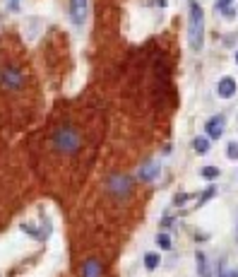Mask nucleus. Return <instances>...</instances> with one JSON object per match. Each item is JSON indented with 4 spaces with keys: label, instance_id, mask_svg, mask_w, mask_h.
I'll return each mask as SVG.
<instances>
[{
    "label": "nucleus",
    "instance_id": "nucleus-3",
    "mask_svg": "<svg viewBox=\"0 0 238 277\" xmlns=\"http://www.w3.org/2000/svg\"><path fill=\"white\" fill-rule=\"evenodd\" d=\"M87 12H89V0H70V19L75 27H82L87 22Z\"/></svg>",
    "mask_w": 238,
    "mask_h": 277
},
{
    "label": "nucleus",
    "instance_id": "nucleus-15",
    "mask_svg": "<svg viewBox=\"0 0 238 277\" xmlns=\"http://www.w3.org/2000/svg\"><path fill=\"white\" fill-rule=\"evenodd\" d=\"M226 157L238 159V142H229V147H226Z\"/></svg>",
    "mask_w": 238,
    "mask_h": 277
},
{
    "label": "nucleus",
    "instance_id": "nucleus-8",
    "mask_svg": "<svg viewBox=\"0 0 238 277\" xmlns=\"http://www.w3.org/2000/svg\"><path fill=\"white\" fill-rule=\"evenodd\" d=\"M101 272H104V265L99 260L89 258L82 263V277H101Z\"/></svg>",
    "mask_w": 238,
    "mask_h": 277
},
{
    "label": "nucleus",
    "instance_id": "nucleus-18",
    "mask_svg": "<svg viewBox=\"0 0 238 277\" xmlns=\"http://www.w3.org/2000/svg\"><path fill=\"white\" fill-rule=\"evenodd\" d=\"M219 277H238V275H236V272H229V270H221Z\"/></svg>",
    "mask_w": 238,
    "mask_h": 277
},
{
    "label": "nucleus",
    "instance_id": "nucleus-1",
    "mask_svg": "<svg viewBox=\"0 0 238 277\" xmlns=\"http://www.w3.org/2000/svg\"><path fill=\"white\" fill-rule=\"evenodd\" d=\"M188 44L195 53L205 46V12L195 0L188 3Z\"/></svg>",
    "mask_w": 238,
    "mask_h": 277
},
{
    "label": "nucleus",
    "instance_id": "nucleus-16",
    "mask_svg": "<svg viewBox=\"0 0 238 277\" xmlns=\"http://www.w3.org/2000/svg\"><path fill=\"white\" fill-rule=\"evenodd\" d=\"M10 10H12V12H17V10H19V0H10Z\"/></svg>",
    "mask_w": 238,
    "mask_h": 277
},
{
    "label": "nucleus",
    "instance_id": "nucleus-17",
    "mask_svg": "<svg viewBox=\"0 0 238 277\" xmlns=\"http://www.w3.org/2000/svg\"><path fill=\"white\" fill-rule=\"evenodd\" d=\"M231 0H219V3H217V8H221V10H226V5H229Z\"/></svg>",
    "mask_w": 238,
    "mask_h": 277
},
{
    "label": "nucleus",
    "instance_id": "nucleus-13",
    "mask_svg": "<svg viewBox=\"0 0 238 277\" xmlns=\"http://www.w3.org/2000/svg\"><path fill=\"white\" fill-rule=\"evenodd\" d=\"M200 174H202V178L212 181V178H217V176H219V166H205Z\"/></svg>",
    "mask_w": 238,
    "mask_h": 277
},
{
    "label": "nucleus",
    "instance_id": "nucleus-5",
    "mask_svg": "<svg viewBox=\"0 0 238 277\" xmlns=\"http://www.w3.org/2000/svg\"><path fill=\"white\" fill-rule=\"evenodd\" d=\"M130 186H132V181H130L128 176H113L109 181V191L111 193H116L120 198V195H128L130 193Z\"/></svg>",
    "mask_w": 238,
    "mask_h": 277
},
{
    "label": "nucleus",
    "instance_id": "nucleus-6",
    "mask_svg": "<svg viewBox=\"0 0 238 277\" xmlns=\"http://www.w3.org/2000/svg\"><path fill=\"white\" fill-rule=\"evenodd\" d=\"M224 126H226V118L219 113V116H212L205 128H207V135H210L212 140H219L221 135H224Z\"/></svg>",
    "mask_w": 238,
    "mask_h": 277
},
{
    "label": "nucleus",
    "instance_id": "nucleus-12",
    "mask_svg": "<svg viewBox=\"0 0 238 277\" xmlns=\"http://www.w3.org/2000/svg\"><path fill=\"white\" fill-rule=\"evenodd\" d=\"M159 263H161V258H159L156 253H147V256H145V268L147 270H156Z\"/></svg>",
    "mask_w": 238,
    "mask_h": 277
},
{
    "label": "nucleus",
    "instance_id": "nucleus-11",
    "mask_svg": "<svg viewBox=\"0 0 238 277\" xmlns=\"http://www.w3.org/2000/svg\"><path fill=\"white\" fill-rule=\"evenodd\" d=\"M195 260H197V272H200L202 277H212L210 275V268H207V260H205V253H200V251H197Z\"/></svg>",
    "mask_w": 238,
    "mask_h": 277
},
{
    "label": "nucleus",
    "instance_id": "nucleus-2",
    "mask_svg": "<svg viewBox=\"0 0 238 277\" xmlns=\"http://www.w3.org/2000/svg\"><path fill=\"white\" fill-rule=\"evenodd\" d=\"M80 133L73 128V126H60L55 128L53 133V145L58 147V152H65V155H75L80 149Z\"/></svg>",
    "mask_w": 238,
    "mask_h": 277
},
{
    "label": "nucleus",
    "instance_id": "nucleus-4",
    "mask_svg": "<svg viewBox=\"0 0 238 277\" xmlns=\"http://www.w3.org/2000/svg\"><path fill=\"white\" fill-rule=\"evenodd\" d=\"M0 82L5 84L8 89H19L22 87V82H24V75L19 73L17 68H3V73H0Z\"/></svg>",
    "mask_w": 238,
    "mask_h": 277
},
{
    "label": "nucleus",
    "instance_id": "nucleus-9",
    "mask_svg": "<svg viewBox=\"0 0 238 277\" xmlns=\"http://www.w3.org/2000/svg\"><path fill=\"white\" fill-rule=\"evenodd\" d=\"M156 171H159V166H156L154 162H149L147 166L140 169V178H142V181H149V178H154L156 176Z\"/></svg>",
    "mask_w": 238,
    "mask_h": 277
},
{
    "label": "nucleus",
    "instance_id": "nucleus-7",
    "mask_svg": "<svg viewBox=\"0 0 238 277\" xmlns=\"http://www.w3.org/2000/svg\"><path fill=\"white\" fill-rule=\"evenodd\" d=\"M217 94L221 99H231L236 94V80L233 77H221L219 84H217Z\"/></svg>",
    "mask_w": 238,
    "mask_h": 277
},
{
    "label": "nucleus",
    "instance_id": "nucleus-14",
    "mask_svg": "<svg viewBox=\"0 0 238 277\" xmlns=\"http://www.w3.org/2000/svg\"><path fill=\"white\" fill-rule=\"evenodd\" d=\"M156 246H159L161 251H168L171 249V239H168L166 234H159V236H156Z\"/></svg>",
    "mask_w": 238,
    "mask_h": 277
},
{
    "label": "nucleus",
    "instance_id": "nucleus-10",
    "mask_svg": "<svg viewBox=\"0 0 238 277\" xmlns=\"http://www.w3.org/2000/svg\"><path fill=\"white\" fill-rule=\"evenodd\" d=\"M192 147H195L197 155H207V152H210V140L207 138H195L192 140Z\"/></svg>",
    "mask_w": 238,
    "mask_h": 277
},
{
    "label": "nucleus",
    "instance_id": "nucleus-19",
    "mask_svg": "<svg viewBox=\"0 0 238 277\" xmlns=\"http://www.w3.org/2000/svg\"><path fill=\"white\" fill-rule=\"evenodd\" d=\"M236 63H238V53H236Z\"/></svg>",
    "mask_w": 238,
    "mask_h": 277
}]
</instances>
